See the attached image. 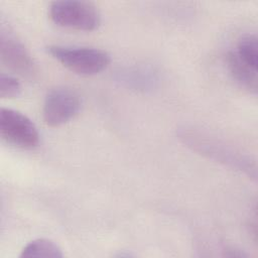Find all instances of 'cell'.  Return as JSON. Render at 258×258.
Returning a JSON list of instances; mask_svg holds the SVG:
<instances>
[{
	"label": "cell",
	"mask_w": 258,
	"mask_h": 258,
	"mask_svg": "<svg viewBox=\"0 0 258 258\" xmlns=\"http://www.w3.org/2000/svg\"><path fill=\"white\" fill-rule=\"evenodd\" d=\"M177 136L192 151L256 180V162L248 153L196 127L183 126L177 130Z\"/></svg>",
	"instance_id": "1"
},
{
	"label": "cell",
	"mask_w": 258,
	"mask_h": 258,
	"mask_svg": "<svg viewBox=\"0 0 258 258\" xmlns=\"http://www.w3.org/2000/svg\"><path fill=\"white\" fill-rule=\"evenodd\" d=\"M47 52L64 68L81 76H93L104 71L110 63L107 51L89 47L53 44L46 47Z\"/></svg>",
	"instance_id": "2"
},
{
	"label": "cell",
	"mask_w": 258,
	"mask_h": 258,
	"mask_svg": "<svg viewBox=\"0 0 258 258\" xmlns=\"http://www.w3.org/2000/svg\"><path fill=\"white\" fill-rule=\"evenodd\" d=\"M51 20L66 28L93 31L101 24V14L97 7L88 1L58 0L50 3Z\"/></svg>",
	"instance_id": "3"
},
{
	"label": "cell",
	"mask_w": 258,
	"mask_h": 258,
	"mask_svg": "<svg viewBox=\"0 0 258 258\" xmlns=\"http://www.w3.org/2000/svg\"><path fill=\"white\" fill-rule=\"evenodd\" d=\"M0 134L7 143L23 149H31L39 143L35 124L21 112L9 108L0 111Z\"/></svg>",
	"instance_id": "4"
},
{
	"label": "cell",
	"mask_w": 258,
	"mask_h": 258,
	"mask_svg": "<svg viewBox=\"0 0 258 258\" xmlns=\"http://www.w3.org/2000/svg\"><path fill=\"white\" fill-rule=\"evenodd\" d=\"M82 99L73 89L56 87L45 96L42 117L46 125L50 127L60 126L72 120L80 112Z\"/></svg>",
	"instance_id": "5"
},
{
	"label": "cell",
	"mask_w": 258,
	"mask_h": 258,
	"mask_svg": "<svg viewBox=\"0 0 258 258\" xmlns=\"http://www.w3.org/2000/svg\"><path fill=\"white\" fill-rule=\"evenodd\" d=\"M0 56L6 67L22 77L33 79L37 75L36 62L25 45L4 25L0 29Z\"/></svg>",
	"instance_id": "6"
},
{
	"label": "cell",
	"mask_w": 258,
	"mask_h": 258,
	"mask_svg": "<svg viewBox=\"0 0 258 258\" xmlns=\"http://www.w3.org/2000/svg\"><path fill=\"white\" fill-rule=\"evenodd\" d=\"M116 81L123 87L141 93L153 91L158 83L157 72L148 66H130L116 72Z\"/></svg>",
	"instance_id": "7"
},
{
	"label": "cell",
	"mask_w": 258,
	"mask_h": 258,
	"mask_svg": "<svg viewBox=\"0 0 258 258\" xmlns=\"http://www.w3.org/2000/svg\"><path fill=\"white\" fill-rule=\"evenodd\" d=\"M227 66L232 78L244 89L251 94L256 95L258 91V77L256 70L242 62L234 51H229L227 54Z\"/></svg>",
	"instance_id": "8"
},
{
	"label": "cell",
	"mask_w": 258,
	"mask_h": 258,
	"mask_svg": "<svg viewBox=\"0 0 258 258\" xmlns=\"http://www.w3.org/2000/svg\"><path fill=\"white\" fill-rule=\"evenodd\" d=\"M25 258H62L63 253L60 247L49 239H35L30 241L20 253Z\"/></svg>",
	"instance_id": "9"
},
{
	"label": "cell",
	"mask_w": 258,
	"mask_h": 258,
	"mask_svg": "<svg viewBox=\"0 0 258 258\" xmlns=\"http://www.w3.org/2000/svg\"><path fill=\"white\" fill-rule=\"evenodd\" d=\"M233 51L242 62L258 71V41L255 34L243 36Z\"/></svg>",
	"instance_id": "10"
},
{
	"label": "cell",
	"mask_w": 258,
	"mask_h": 258,
	"mask_svg": "<svg viewBox=\"0 0 258 258\" xmlns=\"http://www.w3.org/2000/svg\"><path fill=\"white\" fill-rule=\"evenodd\" d=\"M21 94V85L19 81L7 74L0 76V97L2 99L17 98Z\"/></svg>",
	"instance_id": "11"
},
{
	"label": "cell",
	"mask_w": 258,
	"mask_h": 258,
	"mask_svg": "<svg viewBox=\"0 0 258 258\" xmlns=\"http://www.w3.org/2000/svg\"><path fill=\"white\" fill-rule=\"evenodd\" d=\"M225 256L228 257H247L248 255L244 253L242 250L236 248H228L225 250Z\"/></svg>",
	"instance_id": "12"
}]
</instances>
